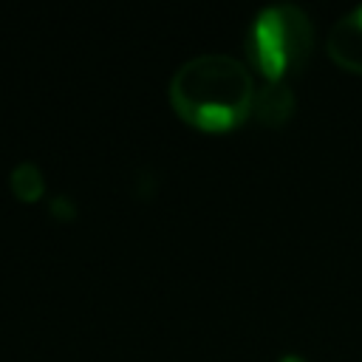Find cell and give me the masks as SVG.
<instances>
[{
  "instance_id": "5",
  "label": "cell",
  "mask_w": 362,
  "mask_h": 362,
  "mask_svg": "<svg viewBox=\"0 0 362 362\" xmlns=\"http://www.w3.org/2000/svg\"><path fill=\"white\" fill-rule=\"evenodd\" d=\"M42 187H45V181H42V173L37 164L23 161L11 170V189L20 201H37L42 195Z\"/></svg>"
},
{
  "instance_id": "6",
  "label": "cell",
  "mask_w": 362,
  "mask_h": 362,
  "mask_svg": "<svg viewBox=\"0 0 362 362\" xmlns=\"http://www.w3.org/2000/svg\"><path fill=\"white\" fill-rule=\"evenodd\" d=\"M277 362H305L303 356H297V354H286V356H280Z\"/></svg>"
},
{
  "instance_id": "3",
  "label": "cell",
  "mask_w": 362,
  "mask_h": 362,
  "mask_svg": "<svg viewBox=\"0 0 362 362\" xmlns=\"http://www.w3.org/2000/svg\"><path fill=\"white\" fill-rule=\"evenodd\" d=\"M325 51L339 68L362 74V6L334 23V28L328 31Z\"/></svg>"
},
{
  "instance_id": "1",
  "label": "cell",
  "mask_w": 362,
  "mask_h": 362,
  "mask_svg": "<svg viewBox=\"0 0 362 362\" xmlns=\"http://www.w3.org/2000/svg\"><path fill=\"white\" fill-rule=\"evenodd\" d=\"M252 74L226 54H201L187 59L170 79L175 113L201 130H229L255 107Z\"/></svg>"
},
{
  "instance_id": "2",
  "label": "cell",
  "mask_w": 362,
  "mask_h": 362,
  "mask_svg": "<svg viewBox=\"0 0 362 362\" xmlns=\"http://www.w3.org/2000/svg\"><path fill=\"white\" fill-rule=\"evenodd\" d=\"M311 42H314V31L303 8L291 3H280L263 8L255 17L246 40V51L252 65L260 68V74L269 82H283L308 59Z\"/></svg>"
},
{
  "instance_id": "4",
  "label": "cell",
  "mask_w": 362,
  "mask_h": 362,
  "mask_svg": "<svg viewBox=\"0 0 362 362\" xmlns=\"http://www.w3.org/2000/svg\"><path fill=\"white\" fill-rule=\"evenodd\" d=\"M263 124H283L294 113V96L286 82H269L255 93V107H252Z\"/></svg>"
}]
</instances>
